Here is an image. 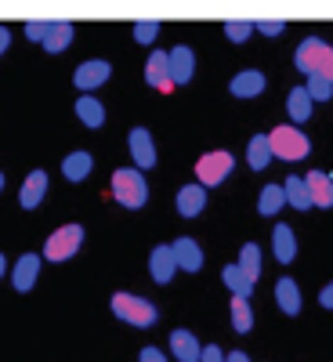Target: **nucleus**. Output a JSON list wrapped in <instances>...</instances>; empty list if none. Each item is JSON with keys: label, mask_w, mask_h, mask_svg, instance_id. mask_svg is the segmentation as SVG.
Listing matches in <instances>:
<instances>
[{"label": "nucleus", "mask_w": 333, "mask_h": 362, "mask_svg": "<svg viewBox=\"0 0 333 362\" xmlns=\"http://www.w3.org/2000/svg\"><path fill=\"white\" fill-rule=\"evenodd\" d=\"M293 66L305 76H326L333 80V47L322 37H305L300 47L293 51Z\"/></svg>", "instance_id": "f257e3e1"}, {"label": "nucleus", "mask_w": 333, "mask_h": 362, "mask_svg": "<svg viewBox=\"0 0 333 362\" xmlns=\"http://www.w3.org/2000/svg\"><path fill=\"white\" fill-rule=\"evenodd\" d=\"M112 315L124 319L127 326H138V329H148V326L160 319V312H156L153 300H145V297H138V293H116V297H112Z\"/></svg>", "instance_id": "f03ea898"}, {"label": "nucleus", "mask_w": 333, "mask_h": 362, "mask_svg": "<svg viewBox=\"0 0 333 362\" xmlns=\"http://www.w3.org/2000/svg\"><path fill=\"white\" fill-rule=\"evenodd\" d=\"M112 196H116V203H124L127 210L145 206V199H148L145 174H141V170H127V167H119V170L112 174Z\"/></svg>", "instance_id": "7ed1b4c3"}, {"label": "nucleus", "mask_w": 333, "mask_h": 362, "mask_svg": "<svg viewBox=\"0 0 333 362\" xmlns=\"http://www.w3.org/2000/svg\"><path fill=\"white\" fill-rule=\"evenodd\" d=\"M268 145H271V156H279V160H305V156L312 153L308 138L300 134L297 127H290V124H283V127L271 131V134H268Z\"/></svg>", "instance_id": "20e7f679"}, {"label": "nucleus", "mask_w": 333, "mask_h": 362, "mask_svg": "<svg viewBox=\"0 0 333 362\" xmlns=\"http://www.w3.org/2000/svg\"><path fill=\"white\" fill-rule=\"evenodd\" d=\"M83 243V228L80 225H62L58 232H51V239L44 243V257L47 261H69Z\"/></svg>", "instance_id": "39448f33"}, {"label": "nucleus", "mask_w": 333, "mask_h": 362, "mask_svg": "<svg viewBox=\"0 0 333 362\" xmlns=\"http://www.w3.org/2000/svg\"><path fill=\"white\" fill-rule=\"evenodd\" d=\"M235 160L232 153H225V148H214V153H206L199 163H196V177H199V185L210 189V185H221V181L232 174Z\"/></svg>", "instance_id": "423d86ee"}, {"label": "nucleus", "mask_w": 333, "mask_h": 362, "mask_svg": "<svg viewBox=\"0 0 333 362\" xmlns=\"http://www.w3.org/2000/svg\"><path fill=\"white\" fill-rule=\"evenodd\" d=\"M112 76V66L109 62H102V58H90V62H83V66H76V73H73V83L83 90H95V87H102L105 80Z\"/></svg>", "instance_id": "0eeeda50"}, {"label": "nucleus", "mask_w": 333, "mask_h": 362, "mask_svg": "<svg viewBox=\"0 0 333 362\" xmlns=\"http://www.w3.org/2000/svg\"><path fill=\"white\" fill-rule=\"evenodd\" d=\"M145 83H148V87H156V90H174L167 51H153V54H148V62H145Z\"/></svg>", "instance_id": "6e6552de"}, {"label": "nucleus", "mask_w": 333, "mask_h": 362, "mask_svg": "<svg viewBox=\"0 0 333 362\" xmlns=\"http://www.w3.org/2000/svg\"><path fill=\"white\" fill-rule=\"evenodd\" d=\"M127 145H131V156H134L138 170L156 167V145H153V134H148L145 127H134L131 138H127Z\"/></svg>", "instance_id": "1a4fd4ad"}, {"label": "nucleus", "mask_w": 333, "mask_h": 362, "mask_svg": "<svg viewBox=\"0 0 333 362\" xmlns=\"http://www.w3.org/2000/svg\"><path fill=\"white\" fill-rule=\"evenodd\" d=\"M167 58H170V80H174V87H181V83H189L192 80V73H196V54H192V47H174V51H167Z\"/></svg>", "instance_id": "9d476101"}, {"label": "nucleus", "mask_w": 333, "mask_h": 362, "mask_svg": "<svg viewBox=\"0 0 333 362\" xmlns=\"http://www.w3.org/2000/svg\"><path fill=\"white\" fill-rule=\"evenodd\" d=\"M170 250H174L177 268H185V272H199V268H203V250H199L196 239L181 235V239H174V243H170Z\"/></svg>", "instance_id": "9b49d317"}, {"label": "nucleus", "mask_w": 333, "mask_h": 362, "mask_svg": "<svg viewBox=\"0 0 333 362\" xmlns=\"http://www.w3.org/2000/svg\"><path fill=\"white\" fill-rule=\"evenodd\" d=\"M228 90L235 98H257L261 90H264V73L261 69H243V73H235Z\"/></svg>", "instance_id": "f8f14e48"}, {"label": "nucleus", "mask_w": 333, "mask_h": 362, "mask_svg": "<svg viewBox=\"0 0 333 362\" xmlns=\"http://www.w3.org/2000/svg\"><path fill=\"white\" fill-rule=\"evenodd\" d=\"M44 192H47V174H44V170H33V174H29V177L22 181V192H18V203H22L25 210H33V206H40Z\"/></svg>", "instance_id": "ddd939ff"}, {"label": "nucleus", "mask_w": 333, "mask_h": 362, "mask_svg": "<svg viewBox=\"0 0 333 362\" xmlns=\"http://www.w3.org/2000/svg\"><path fill=\"white\" fill-rule=\"evenodd\" d=\"M148 272H153L156 283H170L174 272H177V261H174V250L170 247H156L153 257H148Z\"/></svg>", "instance_id": "4468645a"}, {"label": "nucleus", "mask_w": 333, "mask_h": 362, "mask_svg": "<svg viewBox=\"0 0 333 362\" xmlns=\"http://www.w3.org/2000/svg\"><path fill=\"white\" fill-rule=\"evenodd\" d=\"M170 351L177 355V362H199V355H203L199 341L189 334V329H174L170 334Z\"/></svg>", "instance_id": "2eb2a0df"}, {"label": "nucleus", "mask_w": 333, "mask_h": 362, "mask_svg": "<svg viewBox=\"0 0 333 362\" xmlns=\"http://www.w3.org/2000/svg\"><path fill=\"white\" fill-rule=\"evenodd\" d=\"M76 116H80V124L90 127V131H98L105 124V109H102V102L95 95H80L76 98Z\"/></svg>", "instance_id": "dca6fc26"}, {"label": "nucleus", "mask_w": 333, "mask_h": 362, "mask_svg": "<svg viewBox=\"0 0 333 362\" xmlns=\"http://www.w3.org/2000/svg\"><path fill=\"white\" fill-rule=\"evenodd\" d=\"M37 272H40V257H37V254H22L18 264H15V276H11L15 290H22V293H25V290H33Z\"/></svg>", "instance_id": "f3484780"}, {"label": "nucleus", "mask_w": 333, "mask_h": 362, "mask_svg": "<svg viewBox=\"0 0 333 362\" xmlns=\"http://www.w3.org/2000/svg\"><path fill=\"white\" fill-rule=\"evenodd\" d=\"M203 206H206V189L203 185H185L177 192V214L181 218H196Z\"/></svg>", "instance_id": "a211bd4d"}, {"label": "nucleus", "mask_w": 333, "mask_h": 362, "mask_svg": "<svg viewBox=\"0 0 333 362\" xmlns=\"http://www.w3.org/2000/svg\"><path fill=\"white\" fill-rule=\"evenodd\" d=\"M308 192H312V206H333V177L322 170H312L308 177Z\"/></svg>", "instance_id": "6ab92c4d"}, {"label": "nucleus", "mask_w": 333, "mask_h": 362, "mask_svg": "<svg viewBox=\"0 0 333 362\" xmlns=\"http://www.w3.org/2000/svg\"><path fill=\"white\" fill-rule=\"evenodd\" d=\"M271 250H276V257L283 264H290L297 257V239H293V228L290 225H276V232H271Z\"/></svg>", "instance_id": "aec40b11"}, {"label": "nucleus", "mask_w": 333, "mask_h": 362, "mask_svg": "<svg viewBox=\"0 0 333 362\" xmlns=\"http://www.w3.org/2000/svg\"><path fill=\"white\" fill-rule=\"evenodd\" d=\"M286 112L293 124H305V119L312 116V95H308V87H293L290 95H286Z\"/></svg>", "instance_id": "412c9836"}, {"label": "nucleus", "mask_w": 333, "mask_h": 362, "mask_svg": "<svg viewBox=\"0 0 333 362\" xmlns=\"http://www.w3.org/2000/svg\"><path fill=\"white\" fill-rule=\"evenodd\" d=\"M276 300H279V308H283L286 315H297V312H300V290H297V283H293L290 276H283V279L276 283Z\"/></svg>", "instance_id": "4be33fe9"}, {"label": "nucleus", "mask_w": 333, "mask_h": 362, "mask_svg": "<svg viewBox=\"0 0 333 362\" xmlns=\"http://www.w3.org/2000/svg\"><path fill=\"white\" fill-rule=\"evenodd\" d=\"M40 44H44V51H51V54L66 51V47L73 44V25H69V22H51L47 37H44Z\"/></svg>", "instance_id": "5701e85b"}, {"label": "nucleus", "mask_w": 333, "mask_h": 362, "mask_svg": "<svg viewBox=\"0 0 333 362\" xmlns=\"http://www.w3.org/2000/svg\"><path fill=\"white\" fill-rule=\"evenodd\" d=\"M221 279H225V286L235 293V297H250L254 293V279L247 276L239 264H228V268H221Z\"/></svg>", "instance_id": "b1692460"}, {"label": "nucleus", "mask_w": 333, "mask_h": 362, "mask_svg": "<svg viewBox=\"0 0 333 362\" xmlns=\"http://www.w3.org/2000/svg\"><path fill=\"white\" fill-rule=\"evenodd\" d=\"M283 192H286V203L293 210H308L312 206V192H308V181L305 177H286Z\"/></svg>", "instance_id": "393cba45"}, {"label": "nucleus", "mask_w": 333, "mask_h": 362, "mask_svg": "<svg viewBox=\"0 0 333 362\" xmlns=\"http://www.w3.org/2000/svg\"><path fill=\"white\" fill-rule=\"evenodd\" d=\"M90 167H95V160H90V153H69L66 160H62V174L69 177V181H83L87 174H90Z\"/></svg>", "instance_id": "a878e982"}, {"label": "nucleus", "mask_w": 333, "mask_h": 362, "mask_svg": "<svg viewBox=\"0 0 333 362\" xmlns=\"http://www.w3.org/2000/svg\"><path fill=\"white\" fill-rule=\"evenodd\" d=\"M247 163L254 170H264L271 163V145H268V134H254L250 145H247Z\"/></svg>", "instance_id": "bb28decb"}, {"label": "nucleus", "mask_w": 333, "mask_h": 362, "mask_svg": "<svg viewBox=\"0 0 333 362\" xmlns=\"http://www.w3.org/2000/svg\"><path fill=\"white\" fill-rule=\"evenodd\" d=\"M283 203H286L283 185H264L261 189V199H257V210H261L264 218H271V214H279V210H283Z\"/></svg>", "instance_id": "cd10ccee"}, {"label": "nucleus", "mask_w": 333, "mask_h": 362, "mask_svg": "<svg viewBox=\"0 0 333 362\" xmlns=\"http://www.w3.org/2000/svg\"><path fill=\"white\" fill-rule=\"evenodd\" d=\"M250 326H254V312H250V300H247V297H235V293H232V329H239V334H247Z\"/></svg>", "instance_id": "c85d7f7f"}, {"label": "nucleus", "mask_w": 333, "mask_h": 362, "mask_svg": "<svg viewBox=\"0 0 333 362\" xmlns=\"http://www.w3.org/2000/svg\"><path fill=\"white\" fill-rule=\"evenodd\" d=\"M239 268H243L254 283L261 279V247L257 243H247L243 247V254H239Z\"/></svg>", "instance_id": "c756f323"}, {"label": "nucleus", "mask_w": 333, "mask_h": 362, "mask_svg": "<svg viewBox=\"0 0 333 362\" xmlns=\"http://www.w3.org/2000/svg\"><path fill=\"white\" fill-rule=\"evenodd\" d=\"M308 95H312V102H329L333 98V80H326V76H308Z\"/></svg>", "instance_id": "7c9ffc66"}, {"label": "nucleus", "mask_w": 333, "mask_h": 362, "mask_svg": "<svg viewBox=\"0 0 333 362\" xmlns=\"http://www.w3.org/2000/svg\"><path fill=\"white\" fill-rule=\"evenodd\" d=\"M250 33H254V22H247V18H232V22H225V37H228L232 44H243Z\"/></svg>", "instance_id": "2f4dec72"}, {"label": "nucleus", "mask_w": 333, "mask_h": 362, "mask_svg": "<svg viewBox=\"0 0 333 362\" xmlns=\"http://www.w3.org/2000/svg\"><path fill=\"white\" fill-rule=\"evenodd\" d=\"M156 37H160V22H156V18L134 22V40H138V44H153Z\"/></svg>", "instance_id": "473e14b6"}, {"label": "nucleus", "mask_w": 333, "mask_h": 362, "mask_svg": "<svg viewBox=\"0 0 333 362\" xmlns=\"http://www.w3.org/2000/svg\"><path fill=\"white\" fill-rule=\"evenodd\" d=\"M254 29H261L264 37H279L283 29H286V22L283 18H268V22H254Z\"/></svg>", "instance_id": "72a5a7b5"}, {"label": "nucleus", "mask_w": 333, "mask_h": 362, "mask_svg": "<svg viewBox=\"0 0 333 362\" xmlns=\"http://www.w3.org/2000/svg\"><path fill=\"white\" fill-rule=\"evenodd\" d=\"M47 29H51V22H25V37L29 40H44Z\"/></svg>", "instance_id": "f704fd0d"}, {"label": "nucleus", "mask_w": 333, "mask_h": 362, "mask_svg": "<svg viewBox=\"0 0 333 362\" xmlns=\"http://www.w3.org/2000/svg\"><path fill=\"white\" fill-rule=\"evenodd\" d=\"M199 362H225V351H221L218 344H206L203 355H199Z\"/></svg>", "instance_id": "c9c22d12"}, {"label": "nucleus", "mask_w": 333, "mask_h": 362, "mask_svg": "<svg viewBox=\"0 0 333 362\" xmlns=\"http://www.w3.org/2000/svg\"><path fill=\"white\" fill-rule=\"evenodd\" d=\"M138 362H167V355H163L160 348H141V355H138Z\"/></svg>", "instance_id": "e433bc0d"}, {"label": "nucleus", "mask_w": 333, "mask_h": 362, "mask_svg": "<svg viewBox=\"0 0 333 362\" xmlns=\"http://www.w3.org/2000/svg\"><path fill=\"white\" fill-rule=\"evenodd\" d=\"M319 305H322V308H333V283H329V286L319 293Z\"/></svg>", "instance_id": "4c0bfd02"}, {"label": "nucleus", "mask_w": 333, "mask_h": 362, "mask_svg": "<svg viewBox=\"0 0 333 362\" xmlns=\"http://www.w3.org/2000/svg\"><path fill=\"white\" fill-rule=\"evenodd\" d=\"M8 44H11V33H8V25H0V54L8 51Z\"/></svg>", "instance_id": "58836bf2"}, {"label": "nucleus", "mask_w": 333, "mask_h": 362, "mask_svg": "<svg viewBox=\"0 0 333 362\" xmlns=\"http://www.w3.org/2000/svg\"><path fill=\"white\" fill-rule=\"evenodd\" d=\"M225 362H250L243 351H232V355H225Z\"/></svg>", "instance_id": "ea45409f"}, {"label": "nucleus", "mask_w": 333, "mask_h": 362, "mask_svg": "<svg viewBox=\"0 0 333 362\" xmlns=\"http://www.w3.org/2000/svg\"><path fill=\"white\" fill-rule=\"evenodd\" d=\"M4 268H8V261H4V254H0V276H4Z\"/></svg>", "instance_id": "a19ab883"}, {"label": "nucleus", "mask_w": 333, "mask_h": 362, "mask_svg": "<svg viewBox=\"0 0 333 362\" xmlns=\"http://www.w3.org/2000/svg\"><path fill=\"white\" fill-rule=\"evenodd\" d=\"M0 192H4V174H0Z\"/></svg>", "instance_id": "79ce46f5"}, {"label": "nucleus", "mask_w": 333, "mask_h": 362, "mask_svg": "<svg viewBox=\"0 0 333 362\" xmlns=\"http://www.w3.org/2000/svg\"><path fill=\"white\" fill-rule=\"evenodd\" d=\"M329 177H333V174H329Z\"/></svg>", "instance_id": "37998d69"}]
</instances>
